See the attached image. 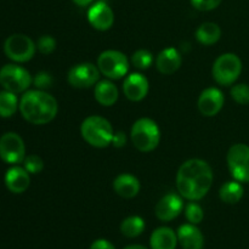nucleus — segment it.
<instances>
[{
  "instance_id": "f257e3e1",
  "label": "nucleus",
  "mask_w": 249,
  "mask_h": 249,
  "mask_svg": "<svg viewBox=\"0 0 249 249\" xmlns=\"http://www.w3.org/2000/svg\"><path fill=\"white\" fill-rule=\"evenodd\" d=\"M213 170L203 160L192 158L180 165L177 174V189L189 201L203 198L213 185Z\"/></svg>"
},
{
  "instance_id": "f03ea898",
  "label": "nucleus",
  "mask_w": 249,
  "mask_h": 249,
  "mask_svg": "<svg viewBox=\"0 0 249 249\" xmlns=\"http://www.w3.org/2000/svg\"><path fill=\"white\" fill-rule=\"evenodd\" d=\"M18 108L27 122L34 125H44L57 116L58 105L53 95L38 89L24 92Z\"/></svg>"
},
{
  "instance_id": "7ed1b4c3",
  "label": "nucleus",
  "mask_w": 249,
  "mask_h": 249,
  "mask_svg": "<svg viewBox=\"0 0 249 249\" xmlns=\"http://www.w3.org/2000/svg\"><path fill=\"white\" fill-rule=\"evenodd\" d=\"M80 134L90 146L105 148L112 143L114 131L106 118L101 116H90L83 121Z\"/></svg>"
},
{
  "instance_id": "20e7f679",
  "label": "nucleus",
  "mask_w": 249,
  "mask_h": 249,
  "mask_svg": "<svg viewBox=\"0 0 249 249\" xmlns=\"http://www.w3.org/2000/svg\"><path fill=\"white\" fill-rule=\"evenodd\" d=\"M130 138L136 150L145 153L151 152L160 145V126L153 119L140 118L131 126Z\"/></svg>"
},
{
  "instance_id": "39448f33",
  "label": "nucleus",
  "mask_w": 249,
  "mask_h": 249,
  "mask_svg": "<svg viewBox=\"0 0 249 249\" xmlns=\"http://www.w3.org/2000/svg\"><path fill=\"white\" fill-rule=\"evenodd\" d=\"M242 72V61L236 53H223L215 60L213 65V78L219 85L230 87Z\"/></svg>"
},
{
  "instance_id": "423d86ee",
  "label": "nucleus",
  "mask_w": 249,
  "mask_h": 249,
  "mask_svg": "<svg viewBox=\"0 0 249 249\" xmlns=\"http://www.w3.org/2000/svg\"><path fill=\"white\" fill-rule=\"evenodd\" d=\"M33 83L32 75L26 68L17 65H5L0 70V85L14 94L23 92Z\"/></svg>"
},
{
  "instance_id": "0eeeda50",
  "label": "nucleus",
  "mask_w": 249,
  "mask_h": 249,
  "mask_svg": "<svg viewBox=\"0 0 249 249\" xmlns=\"http://www.w3.org/2000/svg\"><path fill=\"white\" fill-rule=\"evenodd\" d=\"M97 68L109 79H121L128 73L129 61L121 51L106 50L97 58Z\"/></svg>"
},
{
  "instance_id": "6e6552de",
  "label": "nucleus",
  "mask_w": 249,
  "mask_h": 249,
  "mask_svg": "<svg viewBox=\"0 0 249 249\" xmlns=\"http://www.w3.org/2000/svg\"><path fill=\"white\" fill-rule=\"evenodd\" d=\"M228 167L231 175L240 182H249V146L236 143L231 146L228 156Z\"/></svg>"
},
{
  "instance_id": "1a4fd4ad",
  "label": "nucleus",
  "mask_w": 249,
  "mask_h": 249,
  "mask_svg": "<svg viewBox=\"0 0 249 249\" xmlns=\"http://www.w3.org/2000/svg\"><path fill=\"white\" fill-rule=\"evenodd\" d=\"M36 49L34 41L24 34H12L4 43L5 55L15 62H27L32 60Z\"/></svg>"
},
{
  "instance_id": "9d476101",
  "label": "nucleus",
  "mask_w": 249,
  "mask_h": 249,
  "mask_svg": "<svg viewBox=\"0 0 249 249\" xmlns=\"http://www.w3.org/2000/svg\"><path fill=\"white\" fill-rule=\"evenodd\" d=\"M0 158L9 164H18L26 158V146L16 133H6L0 138Z\"/></svg>"
},
{
  "instance_id": "9b49d317",
  "label": "nucleus",
  "mask_w": 249,
  "mask_h": 249,
  "mask_svg": "<svg viewBox=\"0 0 249 249\" xmlns=\"http://www.w3.org/2000/svg\"><path fill=\"white\" fill-rule=\"evenodd\" d=\"M100 78V71L94 63L84 62L73 66L67 75V80L73 88H90L97 83Z\"/></svg>"
},
{
  "instance_id": "f8f14e48",
  "label": "nucleus",
  "mask_w": 249,
  "mask_h": 249,
  "mask_svg": "<svg viewBox=\"0 0 249 249\" xmlns=\"http://www.w3.org/2000/svg\"><path fill=\"white\" fill-rule=\"evenodd\" d=\"M182 209H184V203L181 197L178 196L177 194H168L156 204L155 213L160 221L168 223L178 218L181 214Z\"/></svg>"
},
{
  "instance_id": "ddd939ff",
  "label": "nucleus",
  "mask_w": 249,
  "mask_h": 249,
  "mask_svg": "<svg viewBox=\"0 0 249 249\" xmlns=\"http://www.w3.org/2000/svg\"><path fill=\"white\" fill-rule=\"evenodd\" d=\"M224 102L225 97L218 88H207L198 97V109L204 117H214L221 111Z\"/></svg>"
},
{
  "instance_id": "4468645a",
  "label": "nucleus",
  "mask_w": 249,
  "mask_h": 249,
  "mask_svg": "<svg viewBox=\"0 0 249 249\" xmlns=\"http://www.w3.org/2000/svg\"><path fill=\"white\" fill-rule=\"evenodd\" d=\"M88 21L97 31H108L114 23L113 10L106 2H96L88 11Z\"/></svg>"
},
{
  "instance_id": "2eb2a0df",
  "label": "nucleus",
  "mask_w": 249,
  "mask_h": 249,
  "mask_svg": "<svg viewBox=\"0 0 249 249\" xmlns=\"http://www.w3.org/2000/svg\"><path fill=\"white\" fill-rule=\"evenodd\" d=\"M148 80L141 73H131L125 78L123 84V91L126 99L139 102L145 99L148 94Z\"/></svg>"
},
{
  "instance_id": "dca6fc26",
  "label": "nucleus",
  "mask_w": 249,
  "mask_h": 249,
  "mask_svg": "<svg viewBox=\"0 0 249 249\" xmlns=\"http://www.w3.org/2000/svg\"><path fill=\"white\" fill-rule=\"evenodd\" d=\"M178 241L182 249H203L204 236L194 224H184L178 229Z\"/></svg>"
},
{
  "instance_id": "f3484780",
  "label": "nucleus",
  "mask_w": 249,
  "mask_h": 249,
  "mask_svg": "<svg viewBox=\"0 0 249 249\" xmlns=\"http://www.w3.org/2000/svg\"><path fill=\"white\" fill-rule=\"evenodd\" d=\"M31 184L29 173L24 168L12 167L5 174V185L12 194H23Z\"/></svg>"
},
{
  "instance_id": "a211bd4d",
  "label": "nucleus",
  "mask_w": 249,
  "mask_h": 249,
  "mask_svg": "<svg viewBox=\"0 0 249 249\" xmlns=\"http://www.w3.org/2000/svg\"><path fill=\"white\" fill-rule=\"evenodd\" d=\"M182 62L181 55L175 48H167L158 53L156 67L162 74H173L180 68Z\"/></svg>"
},
{
  "instance_id": "6ab92c4d",
  "label": "nucleus",
  "mask_w": 249,
  "mask_h": 249,
  "mask_svg": "<svg viewBox=\"0 0 249 249\" xmlns=\"http://www.w3.org/2000/svg\"><path fill=\"white\" fill-rule=\"evenodd\" d=\"M113 190L123 198H134L140 192V181L131 174H121L114 179Z\"/></svg>"
},
{
  "instance_id": "aec40b11",
  "label": "nucleus",
  "mask_w": 249,
  "mask_h": 249,
  "mask_svg": "<svg viewBox=\"0 0 249 249\" xmlns=\"http://www.w3.org/2000/svg\"><path fill=\"white\" fill-rule=\"evenodd\" d=\"M178 235L170 228H158L150 238L151 249H177Z\"/></svg>"
},
{
  "instance_id": "412c9836",
  "label": "nucleus",
  "mask_w": 249,
  "mask_h": 249,
  "mask_svg": "<svg viewBox=\"0 0 249 249\" xmlns=\"http://www.w3.org/2000/svg\"><path fill=\"white\" fill-rule=\"evenodd\" d=\"M95 100L99 102L101 106L111 107L118 100V89L116 85L109 80H101L96 84L94 90Z\"/></svg>"
},
{
  "instance_id": "4be33fe9",
  "label": "nucleus",
  "mask_w": 249,
  "mask_h": 249,
  "mask_svg": "<svg viewBox=\"0 0 249 249\" xmlns=\"http://www.w3.org/2000/svg\"><path fill=\"white\" fill-rule=\"evenodd\" d=\"M221 36L220 27L213 22H206L201 24L196 31V39L202 45H213L219 41Z\"/></svg>"
},
{
  "instance_id": "5701e85b",
  "label": "nucleus",
  "mask_w": 249,
  "mask_h": 249,
  "mask_svg": "<svg viewBox=\"0 0 249 249\" xmlns=\"http://www.w3.org/2000/svg\"><path fill=\"white\" fill-rule=\"evenodd\" d=\"M243 194H245V190H243L242 184L237 180L225 182L219 190V197L224 203L228 204L238 203L243 197Z\"/></svg>"
},
{
  "instance_id": "b1692460",
  "label": "nucleus",
  "mask_w": 249,
  "mask_h": 249,
  "mask_svg": "<svg viewBox=\"0 0 249 249\" xmlns=\"http://www.w3.org/2000/svg\"><path fill=\"white\" fill-rule=\"evenodd\" d=\"M143 230H145V221L139 215L129 216L121 224V232L129 238L138 237L143 232Z\"/></svg>"
},
{
  "instance_id": "393cba45",
  "label": "nucleus",
  "mask_w": 249,
  "mask_h": 249,
  "mask_svg": "<svg viewBox=\"0 0 249 249\" xmlns=\"http://www.w3.org/2000/svg\"><path fill=\"white\" fill-rule=\"evenodd\" d=\"M18 105L16 94L7 91V90L0 92V117L2 118L12 117L16 113Z\"/></svg>"
},
{
  "instance_id": "a878e982",
  "label": "nucleus",
  "mask_w": 249,
  "mask_h": 249,
  "mask_svg": "<svg viewBox=\"0 0 249 249\" xmlns=\"http://www.w3.org/2000/svg\"><path fill=\"white\" fill-rule=\"evenodd\" d=\"M131 63L135 66L138 70H147L153 63V55L148 50L140 49L135 51L131 56Z\"/></svg>"
},
{
  "instance_id": "bb28decb",
  "label": "nucleus",
  "mask_w": 249,
  "mask_h": 249,
  "mask_svg": "<svg viewBox=\"0 0 249 249\" xmlns=\"http://www.w3.org/2000/svg\"><path fill=\"white\" fill-rule=\"evenodd\" d=\"M185 216H186V219L189 220L190 224L197 225V224L202 223V220H203L204 218L203 209L201 208L199 204L191 201V203H189L185 207Z\"/></svg>"
},
{
  "instance_id": "cd10ccee",
  "label": "nucleus",
  "mask_w": 249,
  "mask_h": 249,
  "mask_svg": "<svg viewBox=\"0 0 249 249\" xmlns=\"http://www.w3.org/2000/svg\"><path fill=\"white\" fill-rule=\"evenodd\" d=\"M231 97L235 100V102H237L238 105H249V85L245 84H236L233 85L232 89L230 91Z\"/></svg>"
},
{
  "instance_id": "c85d7f7f",
  "label": "nucleus",
  "mask_w": 249,
  "mask_h": 249,
  "mask_svg": "<svg viewBox=\"0 0 249 249\" xmlns=\"http://www.w3.org/2000/svg\"><path fill=\"white\" fill-rule=\"evenodd\" d=\"M24 169L29 173V174H39L41 170L44 169V162L39 156L31 155L28 157L24 158L23 160Z\"/></svg>"
},
{
  "instance_id": "c756f323",
  "label": "nucleus",
  "mask_w": 249,
  "mask_h": 249,
  "mask_svg": "<svg viewBox=\"0 0 249 249\" xmlns=\"http://www.w3.org/2000/svg\"><path fill=\"white\" fill-rule=\"evenodd\" d=\"M36 49L43 55H49V53H53L56 49L55 38H53L51 36H41L38 39V43H36Z\"/></svg>"
},
{
  "instance_id": "7c9ffc66",
  "label": "nucleus",
  "mask_w": 249,
  "mask_h": 249,
  "mask_svg": "<svg viewBox=\"0 0 249 249\" xmlns=\"http://www.w3.org/2000/svg\"><path fill=\"white\" fill-rule=\"evenodd\" d=\"M192 6L199 11H211L216 9L223 0H190Z\"/></svg>"
},
{
  "instance_id": "2f4dec72",
  "label": "nucleus",
  "mask_w": 249,
  "mask_h": 249,
  "mask_svg": "<svg viewBox=\"0 0 249 249\" xmlns=\"http://www.w3.org/2000/svg\"><path fill=\"white\" fill-rule=\"evenodd\" d=\"M33 84L39 90L48 89V88H50L53 85V77L48 72H39L33 78Z\"/></svg>"
},
{
  "instance_id": "473e14b6",
  "label": "nucleus",
  "mask_w": 249,
  "mask_h": 249,
  "mask_svg": "<svg viewBox=\"0 0 249 249\" xmlns=\"http://www.w3.org/2000/svg\"><path fill=\"white\" fill-rule=\"evenodd\" d=\"M126 143V136L123 131H117L114 133L113 139H112V145L117 148H121L123 147L124 145Z\"/></svg>"
},
{
  "instance_id": "72a5a7b5",
  "label": "nucleus",
  "mask_w": 249,
  "mask_h": 249,
  "mask_svg": "<svg viewBox=\"0 0 249 249\" xmlns=\"http://www.w3.org/2000/svg\"><path fill=\"white\" fill-rule=\"evenodd\" d=\"M90 249H116V247H114L109 241L104 240V238H100V240L94 241V242L91 243Z\"/></svg>"
},
{
  "instance_id": "f704fd0d",
  "label": "nucleus",
  "mask_w": 249,
  "mask_h": 249,
  "mask_svg": "<svg viewBox=\"0 0 249 249\" xmlns=\"http://www.w3.org/2000/svg\"><path fill=\"white\" fill-rule=\"evenodd\" d=\"M73 2H74L75 5H78V6H82V7H85L88 6V5L91 4L94 0H72Z\"/></svg>"
},
{
  "instance_id": "c9c22d12",
  "label": "nucleus",
  "mask_w": 249,
  "mask_h": 249,
  "mask_svg": "<svg viewBox=\"0 0 249 249\" xmlns=\"http://www.w3.org/2000/svg\"><path fill=\"white\" fill-rule=\"evenodd\" d=\"M124 249H148L146 247H143V246H140V245H130L128 246V247H125Z\"/></svg>"
}]
</instances>
